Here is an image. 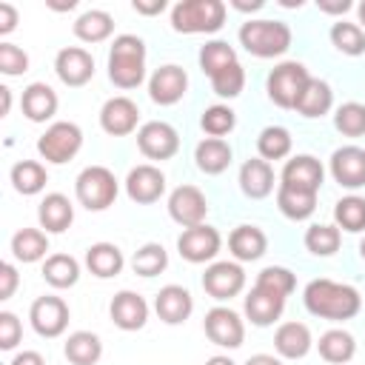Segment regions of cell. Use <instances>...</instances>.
<instances>
[{
  "mask_svg": "<svg viewBox=\"0 0 365 365\" xmlns=\"http://www.w3.org/2000/svg\"><path fill=\"white\" fill-rule=\"evenodd\" d=\"M302 305L308 314L319 317V319H331V322H345L354 319L362 311V297L354 285L345 282H334V279H311L302 291Z\"/></svg>",
  "mask_w": 365,
  "mask_h": 365,
  "instance_id": "cell-1",
  "label": "cell"
},
{
  "mask_svg": "<svg viewBox=\"0 0 365 365\" xmlns=\"http://www.w3.org/2000/svg\"><path fill=\"white\" fill-rule=\"evenodd\" d=\"M108 80L117 88H137L145 80V43L137 34H117L108 48Z\"/></svg>",
  "mask_w": 365,
  "mask_h": 365,
  "instance_id": "cell-2",
  "label": "cell"
},
{
  "mask_svg": "<svg viewBox=\"0 0 365 365\" xmlns=\"http://www.w3.org/2000/svg\"><path fill=\"white\" fill-rule=\"evenodd\" d=\"M240 46L259 57V60H271V57H282L291 48V26L282 20H245L237 31Z\"/></svg>",
  "mask_w": 365,
  "mask_h": 365,
  "instance_id": "cell-3",
  "label": "cell"
},
{
  "mask_svg": "<svg viewBox=\"0 0 365 365\" xmlns=\"http://www.w3.org/2000/svg\"><path fill=\"white\" fill-rule=\"evenodd\" d=\"M222 0H180L171 6V29L177 34H214L225 26Z\"/></svg>",
  "mask_w": 365,
  "mask_h": 365,
  "instance_id": "cell-4",
  "label": "cell"
},
{
  "mask_svg": "<svg viewBox=\"0 0 365 365\" xmlns=\"http://www.w3.org/2000/svg\"><path fill=\"white\" fill-rule=\"evenodd\" d=\"M120 194V182L111 168L106 165H86L74 180V197L88 211H106L114 205Z\"/></svg>",
  "mask_w": 365,
  "mask_h": 365,
  "instance_id": "cell-5",
  "label": "cell"
},
{
  "mask_svg": "<svg viewBox=\"0 0 365 365\" xmlns=\"http://www.w3.org/2000/svg\"><path fill=\"white\" fill-rule=\"evenodd\" d=\"M308 80H311V74L299 60H282L279 66H274L268 71V80H265L268 100L279 108H294L299 94L305 91Z\"/></svg>",
  "mask_w": 365,
  "mask_h": 365,
  "instance_id": "cell-6",
  "label": "cell"
},
{
  "mask_svg": "<svg viewBox=\"0 0 365 365\" xmlns=\"http://www.w3.org/2000/svg\"><path fill=\"white\" fill-rule=\"evenodd\" d=\"M80 148H83V131L71 120H57L37 137V154L51 165H63L74 160Z\"/></svg>",
  "mask_w": 365,
  "mask_h": 365,
  "instance_id": "cell-7",
  "label": "cell"
},
{
  "mask_svg": "<svg viewBox=\"0 0 365 365\" xmlns=\"http://www.w3.org/2000/svg\"><path fill=\"white\" fill-rule=\"evenodd\" d=\"M68 319H71V311H68L66 299H63V297H54V294L37 297V299L31 302V308H29V322H31V328H34L40 336H46V339L60 336V334L68 328Z\"/></svg>",
  "mask_w": 365,
  "mask_h": 365,
  "instance_id": "cell-8",
  "label": "cell"
},
{
  "mask_svg": "<svg viewBox=\"0 0 365 365\" xmlns=\"http://www.w3.org/2000/svg\"><path fill=\"white\" fill-rule=\"evenodd\" d=\"M137 148L148 160H171L180 151V134L165 120H148L137 128Z\"/></svg>",
  "mask_w": 365,
  "mask_h": 365,
  "instance_id": "cell-9",
  "label": "cell"
},
{
  "mask_svg": "<svg viewBox=\"0 0 365 365\" xmlns=\"http://www.w3.org/2000/svg\"><path fill=\"white\" fill-rule=\"evenodd\" d=\"M205 336L220 348H240L245 342V322L242 317L228 305H214L202 319Z\"/></svg>",
  "mask_w": 365,
  "mask_h": 365,
  "instance_id": "cell-10",
  "label": "cell"
},
{
  "mask_svg": "<svg viewBox=\"0 0 365 365\" xmlns=\"http://www.w3.org/2000/svg\"><path fill=\"white\" fill-rule=\"evenodd\" d=\"M202 288L217 302H225V299L242 294V288H245V271H242V265L237 259L211 262L205 268V274H202Z\"/></svg>",
  "mask_w": 365,
  "mask_h": 365,
  "instance_id": "cell-11",
  "label": "cell"
},
{
  "mask_svg": "<svg viewBox=\"0 0 365 365\" xmlns=\"http://www.w3.org/2000/svg\"><path fill=\"white\" fill-rule=\"evenodd\" d=\"M222 248V237L214 225H194V228H185L180 237H177V251L185 262H211Z\"/></svg>",
  "mask_w": 365,
  "mask_h": 365,
  "instance_id": "cell-12",
  "label": "cell"
},
{
  "mask_svg": "<svg viewBox=\"0 0 365 365\" xmlns=\"http://www.w3.org/2000/svg\"><path fill=\"white\" fill-rule=\"evenodd\" d=\"M205 214H208V200L205 194L197 188V185H177L171 194H168V217L182 225V228H194V225H202L205 222Z\"/></svg>",
  "mask_w": 365,
  "mask_h": 365,
  "instance_id": "cell-13",
  "label": "cell"
},
{
  "mask_svg": "<svg viewBox=\"0 0 365 365\" xmlns=\"http://www.w3.org/2000/svg\"><path fill=\"white\" fill-rule=\"evenodd\" d=\"M185 91H188V74L177 63H165L154 68V74L148 77V97L157 106H174L185 97Z\"/></svg>",
  "mask_w": 365,
  "mask_h": 365,
  "instance_id": "cell-14",
  "label": "cell"
},
{
  "mask_svg": "<svg viewBox=\"0 0 365 365\" xmlns=\"http://www.w3.org/2000/svg\"><path fill=\"white\" fill-rule=\"evenodd\" d=\"M125 194L137 205H151L165 194V174L151 163L134 165L125 177Z\"/></svg>",
  "mask_w": 365,
  "mask_h": 365,
  "instance_id": "cell-15",
  "label": "cell"
},
{
  "mask_svg": "<svg viewBox=\"0 0 365 365\" xmlns=\"http://www.w3.org/2000/svg\"><path fill=\"white\" fill-rule=\"evenodd\" d=\"M54 74L60 77V83L80 88L94 77V57L91 51L80 48V46H66L57 51L54 57Z\"/></svg>",
  "mask_w": 365,
  "mask_h": 365,
  "instance_id": "cell-16",
  "label": "cell"
},
{
  "mask_svg": "<svg viewBox=\"0 0 365 365\" xmlns=\"http://www.w3.org/2000/svg\"><path fill=\"white\" fill-rule=\"evenodd\" d=\"M137 123H140V108L125 94L108 97L100 108V128L111 137H125V134L137 131Z\"/></svg>",
  "mask_w": 365,
  "mask_h": 365,
  "instance_id": "cell-17",
  "label": "cell"
},
{
  "mask_svg": "<svg viewBox=\"0 0 365 365\" xmlns=\"http://www.w3.org/2000/svg\"><path fill=\"white\" fill-rule=\"evenodd\" d=\"M331 177L348 191H356L365 185V148L359 145H342L331 154Z\"/></svg>",
  "mask_w": 365,
  "mask_h": 365,
  "instance_id": "cell-18",
  "label": "cell"
},
{
  "mask_svg": "<svg viewBox=\"0 0 365 365\" xmlns=\"http://www.w3.org/2000/svg\"><path fill=\"white\" fill-rule=\"evenodd\" d=\"M285 299H288V297H282V294H277V291H268V288H262V285H254V288L245 294L242 311H245V317L251 319V325L268 328V325H274V322L282 317Z\"/></svg>",
  "mask_w": 365,
  "mask_h": 365,
  "instance_id": "cell-19",
  "label": "cell"
},
{
  "mask_svg": "<svg viewBox=\"0 0 365 365\" xmlns=\"http://www.w3.org/2000/svg\"><path fill=\"white\" fill-rule=\"evenodd\" d=\"M322 180H325V168L311 154H297V157L285 160V165L279 171V182L282 185H294V188L314 191V194H319Z\"/></svg>",
  "mask_w": 365,
  "mask_h": 365,
  "instance_id": "cell-20",
  "label": "cell"
},
{
  "mask_svg": "<svg viewBox=\"0 0 365 365\" xmlns=\"http://www.w3.org/2000/svg\"><path fill=\"white\" fill-rule=\"evenodd\" d=\"M154 311L165 325H182L194 311V297L182 285H163L154 297Z\"/></svg>",
  "mask_w": 365,
  "mask_h": 365,
  "instance_id": "cell-21",
  "label": "cell"
},
{
  "mask_svg": "<svg viewBox=\"0 0 365 365\" xmlns=\"http://www.w3.org/2000/svg\"><path fill=\"white\" fill-rule=\"evenodd\" d=\"M108 314L120 331H140L148 322V302L137 291H117L108 305Z\"/></svg>",
  "mask_w": 365,
  "mask_h": 365,
  "instance_id": "cell-22",
  "label": "cell"
},
{
  "mask_svg": "<svg viewBox=\"0 0 365 365\" xmlns=\"http://www.w3.org/2000/svg\"><path fill=\"white\" fill-rule=\"evenodd\" d=\"M37 222L46 234H63L71 222H74V205L66 194L60 191H51L40 200L37 205Z\"/></svg>",
  "mask_w": 365,
  "mask_h": 365,
  "instance_id": "cell-23",
  "label": "cell"
},
{
  "mask_svg": "<svg viewBox=\"0 0 365 365\" xmlns=\"http://www.w3.org/2000/svg\"><path fill=\"white\" fill-rule=\"evenodd\" d=\"M57 91L48 86V83H29L23 88V97H20V108L26 114V120L31 123H46L57 114Z\"/></svg>",
  "mask_w": 365,
  "mask_h": 365,
  "instance_id": "cell-24",
  "label": "cell"
},
{
  "mask_svg": "<svg viewBox=\"0 0 365 365\" xmlns=\"http://www.w3.org/2000/svg\"><path fill=\"white\" fill-rule=\"evenodd\" d=\"M240 191L251 200H265L274 191V168L262 157H248L240 165Z\"/></svg>",
  "mask_w": 365,
  "mask_h": 365,
  "instance_id": "cell-25",
  "label": "cell"
},
{
  "mask_svg": "<svg viewBox=\"0 0 365 365\" xmlns=\"http://www.w3.org/2000/svg\"><path fill=\"white\" fill-rule=\"evenodd\" d=\"M311 328L305 322H282L274 334V351L279 359H302L311 351Z\"/></svg>",
  "mask_w": 365,
  "mask_h": 365,
  "instance_id": "cell-26",
  "label": "cell"
},
{
  "mask_svg": "<svg viewBox=\"0 0 365 365\" xmlns=\"http://www.w3.org/2000/svg\"><path fill=\"white\" fill-rule=\"evenodd\" d=\"M228 251L237 262H254L268 251V237L257 225H237L228 234Z\"/></svg>",
  "mask_w": 365,
  "mask_h": 365,
  "instance_id": "cell-27",
  "label": "cell"
},
{
  "mask_svg": "<svg viewBox=\"0 0 365 365\" xmlns=\"http://www.w3.org/2000/svg\"><path fill=\"white\" fill-rule=\"evenodd\" d=\"M331 108H334V91H331V86L325 80H319V77H311L308 86H305V91L299 94L294 111L299 117H305V120H317V117H325Z\"/></svg>",
  "mask_w": 365,
  "mask_h": 365,
  "instance_id": "cell-28",
  "label": "cell"
},
{
  "mask_svg": "<svg viewBox=\"0 0 365 365\" xmlns=\"http://www.w3.org/2000/svg\"><path fill=\"white\" fill-rule=\"evenodd\" d=\"M125 257L114 242H94L86 248V268L97 277V279H111L123 271Z\"/></svg>",
  "mask_w": 365,
  "mask_h": 365,
  "instance_id": "cell-29",
  "label": "cell"
},
{
  "mask_svg": "<svg viewBox=\"0 0 365 365\" xmlns=\"http://www.w3.org/2000/svg\"><path fill=\"white\" fill-rule=\"evenodd\" d=\"M231 157H234V151H231V145L225 143V140H220V137H205V140H200L197 143V148H194V163H197V168L202 171V174H222L228 165H231Z\"/></svg>",
  "mask_w": 365,
  "mask_h": 365,
  "instance_id": "cell-30",
  "label": "cell"
},
{
  "mask_svg": "<svg viewBox=\"0 0 365 365\" xmlns=\"http://www.w3.org/2000/svg\"><path fill=\"white\" fill-rule=\"evenodd\" d=\"M277 208L282 211V217H288L294 222H302L317 211V194L279 182L277 185Z\"/></svg>",
  "mask_w": 365,
  "mask_h": 365,
  "instance_id": "cell-31",
  "label": "cell"
},
{
  "mask_svg": "<svg viewBox=\"0 0 365 365\" xmlns=\"http://www.w3.org/2000/svg\"><path fill=\"white\" fill-rule=\"evenodd\" d=\"M317 351H319V356H322L325 362H331V365H345V362H351L354 354H356V339H354V334H348L345 328H331V331H325V334L319 336Z\"/></svg>",
  "mask_w": 365,
  "mask_h": 365,
  "instance_id": "cell-32",
  "label": "cell"
},
{
  "mask_svg": "<svg viewBox=\"0 0 365 365\" xmlns=\"http://www.w3.org/2000/svg\"><path fill=\"white\" fill-rule=\"evenodd\" d=\"M114 34V17L103 9H88L74 20V37L83 43H103Z\"/></svg>",
  "mask_w": 365,
  "mask_h": 365,
  "instance_id": "cell-33",
  "label": "cell"
},
{
  "mask_svg": "<svg viewBox=\"0 0 365 365\" xmlns=\"http://www.w3.org/2000/svg\"><path fill=\"white\" fill-rule=\"evenodd\" d=\"M63 354L71 365H97L103 356V342L91 331H74V334H68Z\"/></svg>",
  "mask_w": 365,
  "mask_h": 365,
  "instance_id": "cell-34",
  "label": "cell"
},
{
  "mask_svg": "<svg viewBox=\"0 0 365 365\" xmlns=\"http://www.w3.org/2000/svg\"><path fill=\"white\" fill-rule=\"evenodd\" d=\"M9 177H11L14 191L23 194V197L40 194V191L46 188V182H48V171H46V165L37 163V160H20V163H14Z\"/></svg>",
  "mask_w": 365,
  "mask_h": 365,
  "instance_id": "cell-35",
  "label": "cell"
},
{
  "mask_svg": "<svg viewBox=\"0 0 365 365\" xmlns=\"http://www.w3.org/2000/svg\"><path fill=\"white\" fill-rule=\"evenodd\" d=\"M48 251V237L43 228H20L11 237V257L17 262H40L46 259Z\"/></svg>",
  "mask_w": 365,
  "mask_h": 365,
  "instance_id": "cell-36",
  "label": "cell"
},
{
  "mask_svg": "<svg viewBox=\"0 0 365 365\" xmlns=\"http://www.w3.org/2000/svg\"><path fill=\"white\" fill-rule=\"evenodd\" d=\"M43 279L51 288H71L80 279V262L71 254H51L43 262Z\"/></svg>",
  "mask_w": 365,
  "mask_h": 365,
  "instance_id": "cell-37",
  "label": "cell"
},
{
  "mask_svg": "<svg viewBox=\"0 0 365 365\" xmlns=\"http://www.w3.org/2000/svg\"><path fill=\"white\" fill-rule=\"evenodd\" d=\"M291 145H294V140H291V131L285 125H265L257 137V154L265 163L285 160L291 154Z\"/></svg>",
  "mask_w": 365,
  "mask_h": 365,
  "instance_id": "cell-38",
  "label": "cell"
},
{
  "mask_svg": "<svg viewBox=\"0 0 365 365\" xmlns=\"http://www.w3.org/2000/svg\"><path fill=\"white\" fill-rule=\"evenodd\" d=\"M334 222H336V228H342L348 234L365 231V197L348 194V197L336 200V205H334Z\"/></svg>",
  "mask_w": 365,
  "mask_h": 365,
  "instance_id": "cell-39",
  "label": "cell"
},
{
  "mask_svg": "<svg viewBox=\"0 0 365 365\" xmlns=\"http://www.w3.org/2000/svg\"><path fill=\"white\" fill-rule=\"evenodd\" d=\"M339 242H342V234L331 222H314L305 231V248L314 257H334L339 251Z\"/></svg>",
  "mask_w": 365,
  "mask_h": 365,
  "instance_id": "cell-40",
  "label": "cell"
},
{
  "mask_svg": "<svg viewBox=\"0 0 365 365\" xmlns=\"http://www.w3.org/2000/svg\"><path fill=\"white\" fill-rule=\"evenodd\" d=\"M197 60H200L202 74H208V80H211L217 71H222V68H228L231 63H237V51H234V46H228L225 40H208L205 46H200Z\"/></svg>",
  "mask_w": 365,
  "mask_h": 365,
  "instance_id": "cell-41",
  "label": "cell"
},
{
  "mask_svg": "<svg viewBox=\"0 0 365 365\" xmlns=\"http://www.w3.org/2000/svg\"><path fill=\"white\" fill-rule=\"evenodd\" d=\"M331 43L336 51L348 54V57H359L365 54V31L359 29V23H348V20H336L328 31Z\"/></svg>",
  "mask_w": 365,
  "mask_h": 365,
  "instance_id": "cell-42",
  "label": "cell"
},
{
  "mask_svg": "<svg viewBox=\"0 0 365 365\" xmlns=\"http://www.w3.org/2000/svg\"><path fill=\"white\" fill-rule=\"evenodd\" d=\"M131 268L137 277H157L168 268V251L160 242H145L140 251H134Z\"/></svg>",
  "mask_w": 365,
  "mask_h": 365,
  "instance_id": "cell-43",
  "label": "cell"
},
{
  "mask_svg": "<svg viewBox=\"0 0 365 365\" xmlns=\"http://www.w3.org/2000/svg\"><path fill=\"white\" fill-rule=\"evenodd\" d=\"M242 88H245V68L240 66V60L231 63L228 68H222V71H217V74L211 77V91H214L217 97H222V100H234V97H240Z\"/></svg>",
  "mask_w": 365,
  "mask_h": 365,
  "instance_id": "cell-44",
  "label": "cell"
},
{
  "mask_svg": "<svg viewBox=\"0 0 365 365\" xmlns=\"http://www.w3.org/2000/svg\"><path fill=\"white\" fill-rule=\"evenodd\" d=\"M200 125H202V131H205L208 137H220V140H222V137L237 125V114H234L231 106L214 103V106H208V108L202 111Z\"/></svg>",
  "mask_w": 365,
  "mask_h": 365,
  "instance_id": "cell-45",
  "label": "cell"
},
{
  "mask_svg": "<svg viewBox=\"0 0 365 365\" xmlns=\"http://www.w3.org/2000/svg\"><path fill=\"white\" fill-rule=\"evenodd\" d=\"M334 125L345 137H362L365 134V103H342L334 111Z\"/></svg>",
  "mask_w": 365,
  "mask_h": 365,
  "instance_id": "cell-46",
  "label": "cell"
},
{
  "mask_svg": "<svg viewBox=\"0 0 365 365\" xmlns=\"http://www.w3.org/2000/svg\"><path fill=\"white\" fill-rule=\"evenodd\" d=\"M254 285H262V288H268V291H277V294H282V297H291L294 288H297V277H294V271H288L285 265H268V268H262V271L257 274V282H254Z\"/></svg>",
  "mask_w": 365,
  "mask_h": 365,
  "instance_id": "cell-47",
  "label": "cell"
},
{
  "mask_svg": "<svg viewBox=\"0 0 365 365\" xmlns=\"http://www.w3.org/2000/svg\"><path fill=\"white\" fill-rule=\"evenodd\" d=\"M0 71L6 77H20L29 71V54L14 43H0Z\"/></svg>",
  "mask_w": 365,
  "mask_h": 365,
  "instance_id": "cell-48",
  "label": "cell"
},
{
  "mask_svg": "<svg viewBox=\"0 0 365 365\" xmlns=\"http://www.w3.org/2000/svg\"><path fill=\"white\" fill-rule=\"evenodd\" d=\"M23 339V322L11 311H0V348L14 351L17 342Z\"/></svg>",
  "mask_w": 365,
  "mask_h": 365,
  "instance_id": "cell-49",
  "label": "cell"
},
{
  "mask_svg": "<svg viewBox=\"0 0 365 365\" xmlns=\"http://www.w3.org/2000/svg\"><path fill=\"white\" fill-rule=\"evenodd\" d=\"M17 285H20L17 268H14L11 262H3V265H0V299H11L14 291H17Z\"/></svg>",
  "mask_w": 365,
  "mask_h": 365,
  "instance_id": "cell-50",
  "label": "cell"
},
{
  "mask_svg": "<svg viewBox=\"0 0 365 365\" xmlns=\"http://www.w3.org/2000/svg\"><path fill=\"white\" fill-rule=\"evenodd\" d=\"M20 23V11L11 3H0V34H11Z\"/></svg>",
  "mask_w": 365,
  "mask_h": 365,
  "instance_id": "cell-51",
  "label": "cell"
},
{
  "mask_svg": "<svg viewBox=\"0 0 365 365\" xmlns=\"http://www.w3.org/2000/svg\"><path fill=\"white\" fill-rule=\"evenodd\" d=\"M165 0H151V3H145V0H134L131 3V9L137 11V14H145V17H154V14H160V11H165Z\"/></svg>",
  "mask_w": 365,
  "mask_h": 365,
  "instance_id": "cell-52",
  "label": "cell"
},
{
  "mask_svg": "<svg viewBox=\"0 0 365 365\" xmlns=\"http://www.w3.org/2000/svg\"><path fill=\"white\" fill-rule=\"evenodd\" d=\"M9 365H46V359H43L40 351H20V354L11 356Z\"/></svg>",
  "mask_w": 365,
  "mask_h": 365,
  "instance_id": "cell-53",
  "label": "cell"
},
{
  "mask_svg": "<svg viewBox=\"0 0 365 365\" xmlns=\"http://www.w3.org/2000/svg\"><path fill=\"white\" fill-rule=\"evenodd\" d=\"M319 6V11H325V14H345V11H351L354 9V3L351 0H336V3H317Z\"/></svg>",
  "mask_w": 365,
  "mask_h": 365,
  "instance_id": "cell-54",
  "label": "cell"
},
{
  "mask_svg": "<svg viewBox=\"0 0 365 365\" xmlns=\"http://www.w3.org/2000/svg\"><path fill=\"white\" fill-rule=\"evenodd\" d=\"M245 365H282V359L274 354H254L245 359Z\"/></svg>",
  "mask_w": 365,
  "mask_h": 365,
  "instance_id": "cell-55",
  "label": "cell"
},
{
  "mask_svg": "<svg viewBox=\"0 0 365 365\" xmlns=\"http://www.w3.org/2000/svg\"><path fill=\"white\" fill-rule=\"evenodd\" d=\"M231 6H234L237 11H259L265 3H262V0H251V3H245V0H231Z\"/></svg>",
  "mask_w": 365,
  "mask_h": 365,
  "instance_id": "cell-56",
  "label": "cell"
},
{
  "mask_svg": "<svg viewBox=\"0 0 365 365\" xmlns=\"http://www.w3.org/2000/svg\"><path fill=\"white\" fill-rule=\"evenodd\" d=\"M0 100H3V106H0V117H6V114L11 111V88H9V86H0Z\"/></svg>",
  "mask_w": 365,
  "mask_h": 365,
  "instance_id": "cell-57",
  "label": "cell"
},
{
  "mask_svg": "<svg viewBox=\"0 0 365 365\" xmlns=\"http://www.w3.org/2000/svg\"><path fill=\"white\" fill-rule=\"evenodd\" d=\"M205 365H237L231 356H222V354H217V356H211V359H205Z\"/></svg>",
  "mask_w": 365,
  "mask_h": 365,
  "instance_id": "cell-58",
  "label": "cell"
},
{
  "mask_svg": "<svg viewBox=\"0 0 365 365\" xmlns=\"http://www.w3.org/2000/svg\"><path fill=\"white\" fill-rule=\"evenodd\" d=\"M54 11H71L74 6H77V0H68V3H48Z\"/></svg>",
  "mask_w": 365,
  "mask_h": 365,
  "instance_id": "cell-59",
  "label": "cell"
},
{
  "mask_svg": "<svg viewBox=\"0 0 365 365\" xmlns=\"http://www.w3.org/2000/svg\"><path fill=\"white\" fill-rule=\"evenodd\" d=\"M356 14H359V29L365 31V0H362V3L356 6Z\"/></svg>",
  "mask_w": 365,
  "mask_h": 365,
  "instance_id": "cell-60",
  "label": "cell"
},
{
  "mask_svg": "<svg viewBox=\"0 0 365 365\" xmlns=\"http://www.w3.org/2000/svg\"><path fill=\"white\" fill-rule=\"evenodd\" d=\"M359 257H362V259H365V237H362V240H359Z\"/></svg>",
  "mask_w": 365,
  "mask_h": 365,
  "instance_id": "cell-61",
  "label": "cell"
}]
</instances>
